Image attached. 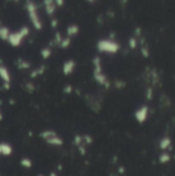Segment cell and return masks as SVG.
Returning <instances> with one entry per match:
<instances>
[{"label":"cell","mask_w":175,"mask_h":176,"mask_svg":"<svg viewBox=\"0 0 175 176\" xmlns=\"http://www.w3.org/2000/svg\"><path fill=\"white\" fill-rule=\"evenodd\" d=\"M141 54L144 58H148L149 57V51L148 50V48L141 47Z\"/></svg>","instance_id":"24"},{"label":"cell","mask_w":175,"mask_h":176,"mask_svg":"<svg viewBox=\"0 0 175 176\" xmlns=\"http://www.w3.org/2000/svg\"><path fill=\"white\" fill-rule=\"evenodd\" d=\"M50 176H57V173H56V172H51Z\"/></svg>","instance_id":"32"},{"label":"cell","mask_w":175,"mask_h":176,"mask_svg":"<svg viewBox=\"0 0 175 176\" xmlns=\"http://www.w3.org/2000/svg\"><path fill=\"white\" fill-rule=\"evenodd\" d=\"M82 136H80V135H76L75 136V138H74V142L76 145H78L80 146V144H82Z\"/></svg>","instance_id":"25"},{"label":"cell","mask_w":175,"mask_h":176,"mask_svg":"<svg viewBox=\"0 0 175 176\" xmlns=\"http://www.w3.org/2000/svg\"><path fill=\"white\" fill-rule=\"evenodd\" d=\"M129 45H130V48L132 50H134L137 47V39H136L135 37H131L130 39H129Z\"/></svg>","instance_id":"21"},{"label":"cell","mask_w":175,"mask_h":176,"mask_svg":"<svg viewBox=\"0 0 175 176\" xmlns=\"http://www.w3.org/2000/svg\"><path fill=\"white\" fill-rule=\"evenodd\" d=\"M9 34H10V32H9V29L8 27H4V26L0 27V39L8 40Z\"/></svg>","instance_id":"14"},{"label":"cell","mask_w":175,"mask_h":176,"mask_svg":"<svg viewBox=\"0 0 175 176\" xmlns=\"http://www.w3.org/2000/svg\"><path fill=\"white\" fill-rule=\"evenodd\" d=\"M45 142H47L48 144H50V145H55V146H61V145H63V139L61 138V137H59L58 135L55 136V137H52V138H51V139L47 140Z\"/></svg>","instance_id":"11"},{"label":"cell","mask_w":175,"mask_h":176,"mask_svg":"<svg viewBox=\"0 0 175 176\" xmlns=\"http://www.w3.org/2000/svg\"><path fill=\"white\" fill-rule=\"evenodd\" d=\"M0 77L4 83H10V74L4 65H0Z\"/></svg>","instance_id":"7"},{"label":"cell","mask_w":175,"mask_h":176,"mask_svg":"<svg viewBox=\"0 0 175 176\" xmlns=\"http://www.w3.org/2000/svg\"><path fill=\"white\" fill-rule=\"evenodd\" d=\"M57 135H58L57 133H56L55 131H52V130H45V131L40 133V137L42 139H44L45 141H47V140H48V139L52 138V137L57 136Z\"/></svg>","instance_id":"12"},{"label":"cell","mask_w":175,"mask_h":176,"mask_svg":"<svg viewBox=\"0 0 175 176\" xmlns=\"http://www.w3.org/2000/svg\"><path fill=\"white\" fill-rule=\"evenodd\" d=\"M12 153V147L9 145L8 143H5V142H1L0 143V154L1 156H10Z\"/></svg>","instance_id":"8"},{"label":"cell","mask_w":175,"mask_h":176,"mask_svg":"<svg viewBox=\"0 0 175 176\" xmlns=\"http://www.w3.org/2000/svg\"><path fill=\"white\" fill-rule=\"evenodd\" d=\"M79 31V28L78 25H70L67 27V37L71 38L72 36H74L78 33Z\"/></svg>","instance_id":"13"},{"label":"cell","mask_w":175,"mask_h":176,"mask_svg":"<svg viewBox=\"0 0 175 176\" xmlns=\"http://www.w3.org/2000/svg\"><path fill=\"white\" fill-rule=\"evenodd\" d=\"M2 118H3V117H2V114H1V111H0V121H2Z\"/></svg>","instance_id":"33"},{"label":"cell","mask_w":175,"mask_h":176,"mask_svg":"<svg viewBox=\"0 0 175 176\" xmlns=\"http://www.w3.org/2000/svg\"><path fill=\"white\" fill-rule=\"evenodd\" d=\"M148 111H149L148 106H146V105H143V106L138 108L134 113L136 121H137L139 124L145 123V121L148 119Z\"/></svg>","instance_id":"4"},{"label":"cell","mask_w":175,"mask_h":176,"mask_svg":"<svg viewBox=\"0 0 175 176\" xmlns=\"http://www.w3.org/2000/svg\"><path fill=\"white\" fill-rule=\"evenodd\" d=\"M152 94H153L152 88H148V89L146 90V99H148V100H152Z\"/></svg>","instance_id":"23"},{"label":"cell","mask_w":175,"mask_h":176,"mask_svg":"<svg viewBox=\"0 0 175 176\" xmlns=\"http://www.w3.org/2000/svg\"><path fill=\"white\" fill-rule=\"evenodd\" d=\"M26 8L28 12V16H29V19L31 21V23H32V25L34 26V28L36 30H41V28H42V22L40 21L39 15L37 13L36 5L33 2L28 1L26 4Z\"/></svg>","instance_id":"2"},{"label":"cell","mask_w":175,"mask_h":176,"mask_svg":"<svg viewBox=\"0 0 175 176\" xmlns=\"http://www.w3.org/2000/svg\"><path fill=\"white\" fill-rule=\"evenodd\" d=\"M29 33H30L29 28H28V27H22L19 31L9 34V36L8 38V43L13 48L20 47L21 43H22L23 40H24V38H25L26 36H28Z\"/></svg>","instance_id":"1"},{"label":"cell","mask_w":175,"mask_h":176,"mask_svg":"<svg viewBox=\"0 0 175 176\" xmlns=\"http://www.w3.org/2000/svg\"><path fill=\"white\" fill-rule=\"evenodd\" d=\"M20 163L24 168L29 169V168L32 167V161H31L30 159H28V158H23V159L21 160Z\"/></svg>","instance_id":"18"},{"label":"cell","mask_w":175,"mask_h":176,"mask_svg":"<svg viewBox=\"0 0 175 176\" xmlns=\"http://www.w3.org/2000/svg\"><path fill=\"white\" fill-rule=\"evenodd\" d=\"M115 86H117V88H118V89H120V88H124L125 86H126V83H122V82H115Z\"/></svg>","instance_id":"28"},{"label":"cell","mask_w":175,"mask_h":176,"mask_svg":"<svg viewBox=\"0 0 175 176\" xmlns=\"http://www.w3.org/2000/svg\"><path fill=\"white\" fill-rule=\"evenodd\" d=\"M57 24H58L57 20H52V28H56V27H57Z\"/></svg>","instance_id":"29"},{"label":"cell","mask_w":175,"mask_h":176,"mask_svg":"<svg viewBox=\"0 0 175 176\" xmlns=\"http://www.w3.org/2000/svg\"><path fill=\"white\" fill-rule=\"evenodd\" d=\"M171 161V156L169 153H162L159 156V162L161 164H167Z\"/></svg>","instance_id":"15"},{"label":"cell","mask_w":175,"mask_h":176,"mask_svg":"<svg viewBox=\"0 0 175 176\" xmlns=\"http://www.w3.org/2000/svg\"><path fill=\"white\" fill-rule=\"evenodd\" d=\"M63 38L61 37V34L60 33H56V43L57 44H60L61 41H62Z\"/></svg>","instance_id":"26"},{"label":"cell","mask_w":175,"mask_h":176,"mask_svg":"<svg viewBox=\"0 0 175 176\" xmlns=\"http://www.w3.org/2000/svg\"><path fill=\"white\" fill-rule=\"evenodd\" d=\"M70 43H71V38L70 37H65V38H63L62 41H61V43H60V47L62 48H68Z\"/></svg>","instance_id":"20"},{"label":"cell","mask_w":175,"mask_h":176,"mask_svg":"<svg viewBox=\"0 0 175 176\" xmlns=\"http://www.w3.org/2000/svg\"><path fill=\"white\" fill-rule=\"evenodd\" d=\"M136 34H138V35L141 34V29H140V28H136Z\"/></svg>","instance_id":"31"},{"label":"cell","mask_w":175,"mask_h":176,"mask_svg":"<svg viewBox=\"0 0 175 176\" xmlns=\"http://www.w3.org/2000/svg\"><path fill=\"white\" fill-rule=\"evenodd\" d=\"M171 143H172V140H171L170 137L169 136H165V137H163V138L160 140L159 147L162 150H166V149H168L170 147Z\"/></svg>","instance_id":"10"},{"label":"cell","mask_w":175,"mask_h":176,"mask_svg":"<svg viewBox=\"0 0 175 176\" xmlns=\"http://www.w3.org/2000/svg\"><path fill=\"white\" fill-rule=\"evenodd\" d=\"M55 3H57V5H59V6H62L63 3H64V1H62V0H60V1H59V0H58V1H56Z\"/></svg>","instance_id":"30"},{"label":"cell","mask_w":175,"mask_h":176,"mask_svg":"<svg viewBox=\"0 0 175 176\" xmlns=\"http://www.w3.org/2000/svg\"><path fill=\"white\" fill-rule=\"evenodd\" d=\"M98 51L107 54H115L120 50V44L111 39H101L97 43Z\"/></svg>","instance_id":"3"},{"label":"cell","mask_w":175,"mask_h":176,"mask_svg":"<svg viewBox=\"0 0 175 176\" xmlns=\"http://www.w3.org/2000/svg\"><path fill=\"white\" fill-rule=\"evenodd\" d=\"M39 176H43V175H39Z\"/></svg>","instance_id":"34"},{"label":"cell","mask_w":175,"mask_h":176,"mask_svg":"<svg viewBox=\"0 0 175 176\" xmlns=\"http://www.w3.org/2000/svg\"><path fill=\"white\" fill-rule=\"evenodd\" d=\"M31 64L28 61H23V60H19L18 61V68L19 69H29Z\"/></svg>","instance_id":"16"},{"label":"cell","mask_w":175,"mask_h":176,"mask_svg":"<svg viewBox=\"0 0 175 176\" xmlns=\"http://www.w3.org/2000/svg\"><path fill=\"white\" fill-rule=\"evenodd\" d=\"M44 8H45V12L48 16H52L56 10V4L55 1H52V0H44Z\"/></svg>","instance_id":"9"},{"label":"cell","mask_w":175,"mask_h":176,"mask_svg":"<svg viewBox=\"0 0 175 176\" xmlns=\"http://www.w3.org/2000/svg\"><path fill=\"white\" fill-rule=\"evenodd\" d=\"M26 90H27L28 93H32L33 91L35 90L34 84H33L32 83H26Z\"/></svg>","instance_id":"22"},{"label":"cell","mask_w":175,"mask_h":176,"mask_svg":"<svg viewBox=\"0 0 175 176\" xmlns=\"http://www.w3.org/2000/svg\"><path fill=\"white\" fill-rule=\"evenodd\" d=\"M93 75H94V78H95V80L99 84H101V86H104L105 88H109L110 83L107 80L106 75H105L104 73L102 72V70H100V71H94Z\"/></svg>","instance_id":"5"},{"label":"cell","mask_w":175,"mask_h":176,"mask_svg":"<svg viewBox=\"0 0 175 176\" xmlns=\"http://www.w3.org/2000/svg\"><path fill=\"white\" fill-rule=\"evenodd\" d=\"M44 69H45L44 66H40V67L38 68V69H36V70H34V71H32V73L30 74V76H31V77H36V76H38V75L42 74V73L44 72Z\"/></svg>","instance_id":"19"},{"label":"cell","mask_w":175,"mask_h":176,"mask_svg":"<svg viewBox=\"0 0 175 176\" xmlns=\"http://www.w3.org/2000/svg\"><path fill=\"white\" fill-rule=\"evenodd\" d=\"M52 56V50H51V48H48V47H47V48H42V50H41V57H42L44 60H47V59H48Z\"/></svg>","instance_id":"17"},{"label":"cell","mask_w":175,"mask_h":176,"mask_svg":"<svg viewBox=\"0 0 175 176\" xmlns=\"http://www.w3.org/2000/svg\"><path fill=\"white\" fill-rule=\"evenodd\" d=\"M64 92L67 93V94H70V93L72 92V87L70 86V84H68V86H65V88H64Z\"/></svg>","instance_id":"27"},{"label":"cell","mask_w":175,"mask_h":176,"mask_svg":"<svg viewBox=\"0 0 175 176\" xmlns=\"http://www.w3.org/2000/svg\"><path fill=\"white\" fill-rule=\"evenodd\" d=\"M75 66H76V63H75V61H73V60H68V61H66L64 63V65H63V73H64V75L71 74L75 68Z\"/></svg>","instance_id":"6"}]
</instances>
